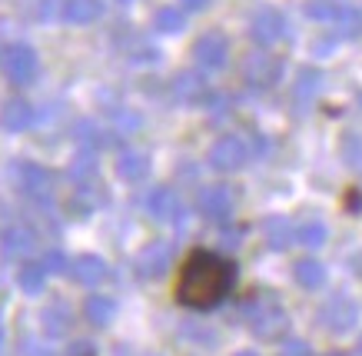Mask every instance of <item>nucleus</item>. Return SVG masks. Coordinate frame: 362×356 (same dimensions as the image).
Returning <instances> with one entry per match:
<instances>
[{
  "mask_svg": "<svg viewBox=\"0 0 362 356\" xmlns=\"http://www.w3.org/2000/svg\"><path fill=\"white\" fill-rule=\"evenodd\" d=\"M233 283H236V267L230 260L209 250H193L176 280V300L189 310H209L226 300Z\"/></svg>",
  "mask_w": 362,
  "mask_h": 356,
  "instance_id": "nucleus-1",
  "label": "nucleus"
},
{
  "mask_svg": "<svg viewBox=\"0 0 362 356\" xmlns=\"http://www.w3.org/2000/svg\"><path fill=\"white\" fill-rule=\"evenodd\" d=\"M243 316H246V326L259 340H279L289 330V313L283 310V303L276 300L269 289H256L250 300L243 303Z\"/></svg>",
  "mask_w": 362,
  "mask_h": 356,
  "instance_id": "nucleus-2",
  "label": "nucleus"
},
{
  "mask_svg": "<svg viewBox=\"0 0 362 356\" xmlns=\"http://www.w3.org/2000/svg\"><path fill=\"white\" fill-rule=\"evenodd\" d=\"M0 74H4L7 84H13V87H27V84H33L37 74H40V57H37V50H33L30 44H23V40L7 44L0 50Z\"/></svg>",
  "mask_w": 362,
  "mask_h": 356,
  "instance_id": "nucleus-3",
  "label": "nucleus"
},
{
  "mask_svg": "<svg viewBox=\"0 0 362 356\" xmlns=\"http://www.w3.org/2000/svg\"><path fill=\"white\" fill-rule=\"evenodd\" d=\"M13 180H17V190L33 203H47L54 197V173L33 160H21L13 167Z\"/></svg>",
  "mask_w": 362,
  "mask_h": 356,
  "instance_id": "nucleus-4",
  "label": "nucleus"
},
{
  "mask_svg": "<svg viewBox=\"0 0 362 356\" xmlns=\"http://www.w3.org/2000/svg\"><path fill=\"white\" fill-rule=\"evenodd\" d=\"M250 156H252V150L243 137L226 134L209 147V167L216 170V173H236V170H243L250 163Z\"/></svg>",
  "mask_w": 362,
  "mask_h": 356,
  "instance_id": "nucleus-5",
  "label": "nucleus"
},
{
  "mask_svg": "<svg viewBox=\"0 0 362 356\" xmlns=\"http://www.w3.org/2000/svg\"><path fill=\"white\" fill-rule=\"evenodd\" d=\"M243 80L256 90H269L283 80V60L269 50H252L246 60H243Z\"/></svg>",
  "mask_w": 362,
  "mask_h": 356,
  "instance_id": "nucleus-6",
  "label": "nucleus"
},
{
  "mask_svg": "<svg viewBox=\"0 0 362 356\" xmlns=\"http://www.w3.org/2000/svg\"><path fill=\"white\" fill-rule=\"evenodd\" d=\"M319 323L329 330V333H349L352 326L359 323V306L352 297L346 293H332L329 300L319 306Z\"/></svg>",
  "mask_w": 362,
  "mask_h": 356,
  "instance_id": "nucleus-7",
  "label": "nucleus"
},
{
  "mask_svg": "<svg viewBox=\"0 0 362 356\" xmlns=\"http://www.w3.org/2000/svg\"><path fill=\"white\" fill-rule=\"evenodd\" d=\"M197 210L213 223H226L233 217V210H236V193L226 183H209V187L199 190Z\"/></svg>",
  "mask_w": 362,
  "mask_h": 356,
  "instance_id": "nucleus-8",
  "label": "nucleus"
},
{
  "mask_svg": "<svg viewBox=\"0 0 362 356\" xmlns=\"http://www.w3.org/2000/svg\"><path fill=\"white\" fill-rule=\"evenodd\" d=\"M193 57H197V64L203 70H220V67H226V60H230V40H226L223 30H206V34L197 37Z\"/></svg>",
  "mask_w": 362,
  "mask_h": 356,
  "instance_id": "nucleus-9",
  "label": "nucleus"
},
{
  "mask_svg": "<svg viewBox=\"0 0 362 356\" xmlns=\"http://www.w3.org/2000/svg\"><path fill=\"white\" fill-rule=\"evenodd\" d=\"M170 263H173V243H166V240L146 243L140 253H136V260H133V267H136V273H140L143 280L163 277L166 270H170Z\"/></svg>",
  "mask_w": 362,
  "mask_h": 356,
  "instance_id": "nucleus-10",
  "label": "nucleus"
},
{
  "mask_svg": "<svg viewBox=\"0 0 362 356\" xmlns=\"http://www.w3.org/2000/svg\"><path fill=\"white\" fill-rule=\"evenodd\" d=\"M173 90V101L183 103V107H197V103H206L209 101V84L199 70H180L170 84Z\"/></svg>",
  "mask_w": 362,
  "mask_h": 356,
  "instance_id": "nucleus-11",
  "label": "nucleus"
},
{
  "mask_svg": "<svg viewBox=\"0 0 362 356\" xmlns=\"http://www.w3.org/2000/svg\"><path fill=\"white\" fill-rule=\"evenodd\" d=\"M286 34V17L276 7H259L250 21V37L259 47H273L276 40H283Z\"/></svg>",
  "mask_w": 362,
  "mask_h": 356,
  "instance_id": "nucleus-12",
  "label": "nucleus"
},
{
  "mask_svg": "<svg viewBox=\"0 0 362 356\" xmlns=\"http://www.w3.org/2000/svg\"><path fill=\"white\" fill-rule=\"evenodd\" d=\"M146 213L160 223H183L187 220V210H183V203H180L173 187L150 190V197H146Z\"/></svg>",
  "mask_w": 362,
  "mask_h": 356,
  "instance_id": "nucleus-13",
  "label": "nucleus"
},
{
  "mask_svg": "<svg viewBox=\"0 0 362 356\" xmlns=\"http://www.w3.org/2000/svg\"><path fill=\"white\" fill-rule=\"evenodd\" d=\"M0 250L7 256H13V260H23L27 253L37 250V230H33L30 223H11V226H4Z\"/></svg>",
  "mask_w": 362,
  "mask_h": 356,
  "instance_id": "nucleus-14",
  "label": "nucleus"
},
{
  "mask_svg": "<svg viewBox=\"0 0 362 356\" xmlns=\"http://www.w3.org/2000/svg\"><path fill=\"white\" fill-rule=\"evenodd\" d=\"M33 120H37V110L23 97H11V101H4V107H0V130H7V134L30 130Z\"/></svg>",
  "mask_w": 362,
  "mask_h": 356,
  "instance_id": "nucleus-15",
  "label": "nucleus"
},
{
  "mask_svg": "<svg viewBox=\"0 0 362 356\" xmlns=\"http://www.w3.org/2000/svg\"><path fill=\"white\" fill-rule=\"evenodd\" d=\"M107 273H110V263L97 253H80L77 260H70V277L77 280V283H83V287H97V283H103Z\"/></svg>",
  "mask_w": 362,
  "mask_h": 356,
  "instance_id": "nucleus-16",
  "label": "nucleus"
},
{
  "mask_svg": "<svg viewBox=\"0 0 362 356\" xmlns=\"http://www.w3.org/2000/svg\"><path fill=\"white\" fill-rule=\"evenodd\" d=\"M60 17H64V23H70V27L97 23L100 17H103V0H64Z\"/></svg>",
  "mask_w": 362,
  "mask_h": 356,
  "instance_id": "nucleus-17",
  "label": "nucleus"
},
{
  "mask_svg": "<svg viewBox=\"0 0 362 356\" xmlns=\"http://www.w3.org/2000/svg\"><path fill=\"white\" fill-rule=\"evenodd\" d=\"M117 177L127 180V183H140V180L150 177V154L146 150H123L120 160H117Z\"/></svg>",
  "mask_w": 362,
  "mask_h": 356,
  "instance_id": "nucleus-18",
  "label": "nucleus"
},
{
  "mask_svg": "<svg viewBox=\"0 0 362 356\" xmlns=\"http://www.w3.org/2000/svg\"><path fill=\"white\" fill-rule=\"evenodd\" d=\"M319 87H322V74L316 67H303L296 74V84H293V101H296L299 110H306L309 103L316 101Z\"/></svg>",
  "mask_w": 362,
  "mask_h": 356,
  "instance_id": "nucleus-19",
  "label": "nucleus"
},
{
  "mask_svg": "<svg viewBox=\"0 0 362 356\" xmlns=\"http://www.w3.org/2000/svg\"><path fill=\"white\" fill-rule=\"evenodd\" d=\"M83 316H87V323H93V326H110V323L117 320V300H113V297H103V293H93V297H87V303H83Z\"/></svg>",
  "mask_w": 362,
  "mask_h": 356,
  "instance_id": "nucleus-20",
  "label": "nucleus"
},
{
  "mask_svg": "<svg viewBox=\"0 0 362 356\" xmlns=\"http://www.w3.org/2000/svg\"><path fill=\"white\" fill-rule=\"evenodd\" d=\"M93 173H97V150L80 147L77 154H74V160H70V167H66V177L74 180L77 187H83V183L93 180Z\"/></svg>",
  "mask_w": 362,
  "mask_h": 356,
  "instance_id": "nucleus-21",
  "label": "nucleus"
},
{
  "mask_svg": "<svg viewBox=\"0 0 362 356\" xmlns=\"http://www.w3.org/2000/svg\"><path fill=\"white\" fill-rule=\"evenodd\" d=\"M40 320H44L47 336H66L70 333V323H74V313H70L66 303H50V306L40 313Z\"/></svg>",
  "mask_w": 362,
  "mask_h": 356,
  "instance_id": "nucleus-22",
  "label": "nucleus"
},
{
  "mask_svg": "<svg viewBox=\"0 0 362 356\" xmlns=\"http://www.w3.org/2000/svg\"><path fill=\"white\" fill-rule=\"evenodd\" d=\"M17 287L27 293V297H40L47 287V270L33 260H23L21 270H17Z\"/></svg>",
  "mask_w": 362,
  "mask_h": 356,
  "instance_id": "nucleus-23",
  "label": "nucleus"
},
{
  "mask_svg": "<svg viewBox=\"0 0 362 356\" xmlns=\"http://www.w3.org/2000/svg\"><path fill=\"white\" fill-rule=\"evenodd\" d=\"M263 234H266V243L273 246V250H286V246L296 240V226L286 220V217H269L263 223Z\"/></svg>",
  "mask_w": 362,
  "mask_h": 356,
  "instance_id": "nucleus-24",
  "label": "nucleus"
},
{
  "mask_svg": "<svg viewBox=\"0 0 362 356\" xmlns=\"http://www.w3.org/2000/svg\"><path fill=\"white\" fill-rule=\"evenodd\" d=\"M293 277H296L299 287L319 289L322 283H326V267H322L319 260H299L296 267H293Z\"/></svg>",
  "mask_w": 362,
  "mask_h": 356,
  "instance_id": "nucleus-25",
  "label": "nucleus"
},
{
  "mask_svg": "<svg viewBox=\"0 0 362 356\" xmlns=\"http://www.w3.org/2000/svg\"><path fill=\"white\" fill-rule=\"evenodd\" d=\"M183 23H187V17H183L180 7H156V13H153V30L156 34H180Z\"/></svg>",
  "mask_w": 362,
  "mask_h": 356,
  "instance_id": "nucleus-26",
  "label": "nucleus"
},
{
  "mask_svg": "<svg viewBox=\"0 0 362 356\" xmlns=\"http://www.w3.org/2000/svg\"><path fill=\"white\" fill-rule=\"evenodd\" d=\"M326 236H329V230H326V223L322 220H306L296 226V240L303 246H309V250H316V246L326 243Z\"/></svg>",
  "mask_w": 362,
  "mask_h": 356,
  "instance_id": "nucleus-27",
  "label": "nucleus"
},
{
  "mask_svg": "<svg viewBox=\"0 0 362 356\" xmlns=\"http://www.w3.org/2000/svg\"><path fill=\"white\" fill-rule=\"evenodd\" d=\"M336 23H339V37H346V40H356V37L362 34V13L356 11V7H339V13H336Z\"/></svg>",
  "mask_w": 362,
  "mask_h": 356,
  "instance_id": "nucleus-28",
  "label": "nucleus"
},
{
  "mask_svg": "<svg viewBox=\"0 0 362 356\" xmlns=\"http://www.w3.org/2000/svg\"><path fill=\"white\" fill-rule=\"evenodd\" d=\"M336 13H339L336 0H306V17H313V21H336Z\"/></svg>",
  "mask_w": 362,
  "mask_h": 356,
  "instance_id": "nucleus-29",
  "label": "nucleus"
},
{
  "mask_svg": "<svg viewBox=\"0 0 362 356\" xmlns=\"http://www.w3.org/2000/svg\"><path fill=\"white\" fill-rule=\"evenodd\" d=\"M40 267L47 270V277H60V273H70V260H66L64 250H47Z\"/></svg>",
  "mask_w": 362,
  "mask_h": 356,
  "instance_id": "nucleus-30",
  "label": "nucleus"
},
{
  "mask_svg": "<svg viewBox=\"0 0 362 356\" xmlns=\"http://www.w3.org/2000/svg\"><path fill=\"white\" fill-rule=\"evenodd\" d=\"M342 156H346V163H349V167L362 170V137L359 134L342 137Z\"/></svg>",
  "mask_w": 362,
  "mask_h": 356,
  "instance_id": "nucleus-31",
  "label": "nucleus"
},
{
  "mask_svg": "<svg viewBox=\"0 0 362 356\" xmlns=\"http://www.w3.org/2000/svg\"><path fill=\"white\" fill-rule=\"evenodd\" d=\"M74 140H77L80 147H90V150H97V144H100L97 123H93V120H80L77 127H74Z\"/></svg>",
  "mask_w": 362,
  "mask_h": 356,
  "instance_id": "nucleus-32",
  "label": "nucleus"
},
{
  "mask_svg": "<svg viewBox=\"0 0 362 356\" xmlns=\"http://www.w3.org/2000/svg\"><path fill=\"white\" fill-rule=\"evenodd\" d=\"M279 356H313V350H309V343H303V340H289V343L279 350Z\"/></svg>",
  "mask_w": 362,
  "mask_h": 356,
  "instance_id": "nucleus-33",
  "label": "nucleus"
},
{
  "mask_svg": "<svg viewBox=\"0 0 362 356\" xmlns=\"http://www.w3.org/2000/svg\"><path fill=\"white\" fill-rule=\"evenodd\" d=\"M70 356H97V346L87 343V340H80V343L70 346Z\"/></svg>",
  "mask_w": 362,
  "mask_h": 356,
  "instance_id": "nucleus-34",
  "label": "nucleus"
},
{
  "mask_svg": "<svg viewBox=\"0 0 362 356\" xmlns=\"http://www.w3.org/2000/svg\"><path fill=\"white\" fill-rule=\"evenodd\" d=\"M180 4H183V13H197V11H206L209 7V0H180Z\"/></svg>",
  "mask_w": 362,
  "mask_h": 356,
  "instance_id": "nucleus-35",
  "label": "nucleus"
},
{
  "mask_svg": "<svg viewBox=\"0 0 362 356\" xmlns=\"http://www.w3.org/2000/svg\"><path fill=\"white\" fill-rule=\"evenodd\" d=\"M313 50H316L319 57H329V50H332V40H316V44H313Z\"/></svg>",
  "mask_w": 362,
  "mask_h": 356,
  "instance_id": "nucleus-36",
  "label": "nucleus"
},
{
  "mask_svg": "<svg viewBox=\"0 0 362 356\" xmlns=\"http://www.w3.org/2000/svg\"><path fill=\"white\" fill-rule=\"evenodd\" d=\"M236 356H256V353H250V350H246V353H236Z\"/></svg>",
  "mask_w": 362,
  "mask_h": 356,
  "instance_id": "nucleus-37",
  "label": "nucleus"
},
{
  "mask_svg": "<svg viewBox=\"0 0 362 356\" xmlns=\"http://www.w3.org/2000/svg\"><path fill=\"white\" fill-rule=\"evenodd\" d=\"M0 340H4V323H0Z\"/></svg>",
  "mask_w": 362,
  "mask_h": 356,
  "instance_id": "nucleus-38",
  "label": "nucleus"
},
{
  "mask_svg": "<svg viewBox=\"0 0 362 356\" xmlns=\"http://www.w3.org/2000/svg\"><path fill=\"white\" fill-rule=\"evenodd\" d=\"M359 353H362V336H359Z\"/></svg>",
  "mask_w": 362,
  "mask_h": 356,
  "instance_id": "nucleus-39",
  "label": "nucleus"
},
{
  "mask_svg": "<svg viewBox=\"0 0 362 356\" xmlns=\"http://www.w3.org/2000/svg\"><path fill=\"white\" fill-rule=\"evenodd\" d=\"M120 4H133V0H120Z\"/></svg>",
  "mask_w": 362,
  "mask_h": 356,
  "instance_id": "nucleus-40",
  "label": "nucleus"
},
{
  "mask_svg": "<svg viewBox=\"0 0 362 356\" xmlns=\"http://www.w3.org/2000/svg\"><path fill=\"white\" fill-rule=\"evenodd\" d=\"M336 356H342V353H336Z\"/></svg>",
  "mask_w": 362,
  "mask_h": 356,
  "instance_id": "nucleus-41",
  "label": "nucleus"
}]
</instances>
